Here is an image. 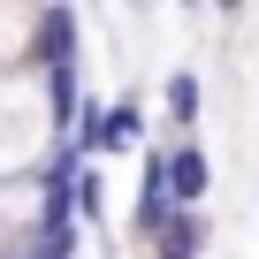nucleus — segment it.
<instances>
[{"instance_id":"obj_7","label":"nucleus","mask_w":259,"mask_h":259,"mask_svg":"<svg viewBox=\"0 0 259 259\" xmlns=\"http://www.w3.org/2000/svg\"><path fill=\"white\" fill-rule=\"evenodd\" d=\"M8 259H46V251H31V244H23V236H16V244H8Z\"/></svg>"},{"instance_id":"obj_11","label":"nucleus","mask_w":259,"mask_h":259,"mask_svg":"<svg viewBox=\"0 0 259 259\" xmlns=\"http://www.w3.org/2000/svg\"><path fill=\"white\" fill-rule=\"evenodd\" d=\"M183 8H213V0H183Z\"/></svg>"},{"instance_id":"obj_4","label":"nucleus","mask_w":259,"mask_h":259,"mask_svg":"<svg viewBox=\"0 0 259 259\" xmlns=\"http://www.w3.org/2000/svg\"><path fill=\"white\" fill-rule=\"evenodd\" d=\"M138 138H145V107L130 99V92L107 99V107H99V160H107V153H138Z\"/></svg>"},{"instance_id":"obj_5","label":"nucleus","mask_w":259,"mask_h":259,"mask_svg":"<svg viewBox=\"0 0 259 259\" xmlns=\"http://www.w3.org/2000/svg\"><path fill=\"white\" fill-rule=\"evenodd\" d=\"M160 107H168V122L191 138V122L206 114V76H198V69H176V76L160 84Z\"/></svg>"},{"instance_id":"obj_2","label":"nucleus","mask_w":259,"mask_h":259,"mask_svg":"<svg viewBox=\"0 0 259 259\" xmlns=\"http://www.w3.org/2000/svg\"><path fill=\"white\" fill-rule=\"evenodd\" d=\"M168 191H176V206H206V191H213V160H206L198 138H176V145H168Z\"/></svg>"},{"instance_id":"obj_10","label":"nucleus","mask_w":259,"mask_h":259,"mask_svg":"<svg viewBox=\"0 0 259 259\" xmlns=\"http://www.w3.org/2000/svg\"><path fill=\"white\" fill-rule=\"evenodd\" d=\"M122 8H138V16H145V8H153V0H122Z\"/></svg>"},{"instance_id":"obj_3","label":"nucleus","mask_w":259,"mask_h":259,"mask_svg":"<svg viewBox=\"0 0 259 259\" xmlns=\"http://www.w3.org/2000/svg\"><path fill=\"white\" fill-rule=\"evenodd\" d=\"M206 244H213V221L198 213V206H176V221L145 244L153 259H206Z\"/></svg>"},{"instance_id":"obj_6","label":"nucleus","mask_w":259,"mask_h":259,"mask_svg":"<svg viewBox=\"0 0 259 259\" xmlns=\"http://www.w3.org/2000/svg\"><path fill=\"white\" fill-rule=\"evenodd\" d=\"M76 221H84V229L107 221V176H99L92 160H84V176H76Z\"/></svg>"},{"instance_id":"obj_8","label":"nucleus","mask_w":259,"mask_h":259,"mask_svg":"<svg viewBox=\"0 0 259 259\" xmlns=\"http://www.w3.org/2000/svg\"><path fill=\"white\" fill-rule=\"evenodd\" d=\"M8 244H16V229H8V221H0V259H8Z\"/></svg>"},{"instance_id":"obj_1","label":"nucleus","mask_w":259,"mask_h":259,"mask_svg":"<svg viewBox=\"0 0 259 259\" xmlns=\"http://www.w3.org/2000/svg\"><path fill=\"white\" fill-rule=\"evenodd\" d=\"M23 61H38V69L84 61V31H76V8H69V0H38V8H31V46H23Z\"/></svg>"},{"instance_id":"obj_9","label":"nucleus","mask_w":259,"mask_h":259,"mask_svg":"<svg viewBox=\"0 0 259 259\" xmlns=\"http://www.w3.org/2000/svg\"><path fill=\"white\" fill-rule=\"evenodd\" d=\"M213 8H221V16H244V0H213Z\"/></svg>"}]
</instances>
